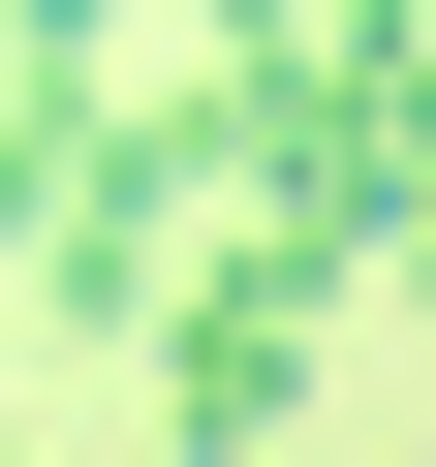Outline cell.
<instances>
[{"mask_svg":"<svg viewBox=\"0 0 436 467\" xmlns=\"http://www.w3.org/2000/svg\"><path fill=\"white\" fill-rule=\"evenodd\" d=\"M312 312H343V281L281 250V218H218V250L156 281V436H218V467H250V436L312 405Z\"/></svg>","mask_w":436,"mask_h":467,"instance_id":"cell-1","label":"cell"}]
</instances>
